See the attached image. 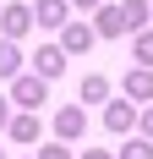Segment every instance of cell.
<instances>
[{"instance_id":"8","label":"cell","mask_w":153,"mask_h":159,"mask_svg":"<svg viewBox=\"0 0 153 159\" xmlns=\"http://www.w3.org/2000/svg\"><path fill=\"white\" fill-rule=\"evenodd\" d=\"M33 22L38 28H66L71 22V0H38L33 6Z\"/></svg>"},{"instance_id":"13","label":"cell","mask_w":153,"mask_h":159,"mask_svg":"<svg viewBox=\"0 0 153 159\" xmlns=\"http://www.w3.org/2000/svg\"><path fill=\"white\" fill-rule=\"evenodd\" d=\"M120 11H126V33H148V22H153L148 0H120Z\"/></svg>"},{"instance_id":"1","label":"cell","mask_w":153,"mask_h":159,"mask_svg":"<svg viewBox=\"0 0 153 159\" xmlns=\"http://www.w3.org/2000/svg\"><path fill=\"white\" fill-rule=\"evenodd\" d=\"M11 104H22V110H38V104H49V82L38 77V71H22V77L11 82Z\"/></svg>"},{"instance_id":"5","label":"cell","mask_w":153,"mask_h":159,"mask_svg":"<svg viewBox=\"0 0 153 159\" xmlns=\"http://www.w3.org/2000/svg\"><path fill=\"white\" fill-rule=\"evenodd\" d=\"M120 88H126L131 104H153V66H131V71L120 77Z\"/></svg>"},{"instance_id":"14","label":"cell","mask_w":153,"mask_h":159,"mask_svg":"<svg viewBox=\"0 0 153 159\" xmlns=\"http://www.w3.org/2000/svg\"><path fill=\"white\" fill-rule=\"evenodd\" d=\"M115 159H153V137H142V132H137V137H126V148H120Z\"/></svg>"},{"instance_id":"3","label":"cell","mask_w":153,"mask_h":159,"mask_svg":"<svg viewBox=\"0 0 153 159\" xmlns=\"http://www.w3.org/2000/svg\"><path fill=\"white\" fill-rule=\"evenodd\" d=\"M137 121H142V110H137V104H126V93L115 99V104H104V132H109V137H131Z\"/></svg>"},{"instance_id":"6","label":"cell","mask_w":153,"mask_h":159,"mask_svg":"<svg viewBox=\"0 0 153 159\" xmlns=\"http://www.w3.org/2000/svg\"><path fill=\"white\" fill-rule=\"evenodd\" d=\"M93 39H98L93 22H66V28H60V49H66V55H88Z\"/></svg>"},{"instance_id":"20","label":"cell","mask_w":153,"mask_h":159,"mask_svg":"<svg viewBox=\"0 0 153 159\" xmlns=\"http://www.w3.org/2000/svg\"><path fill=\"white\" fill-rule=\"evenodd\" d=\"M82 159H115V154H104V148H82Z\"/></svg>"},{"instance_id":"11","label":"cell","mask_w":153,"mask_h":159,"mask_svg":"<svg viewBox=\"0 0 153 159\" xmlns=\"http://www.w3.org/2000/svg\"><path fill=\"white\" fill-rule=\"evenodd\" d=\"M22 61H28V55H22V44H16V39H0V77H22Z\"/></svg>"},{"instance_id":"17","label":"cell","mask_w":153,"mask_h":159,"mask_svg":"<svg viewBox=\"0 0 153 159\" xmlns=\"http://www.w3.org/2000/svg\"><path fill=\"white\" fill-rule=\"evenodd\" d=\"M11 121H16V110H11V93H0V132H11Z\"/></svg>"},{"instance_id":"10","label":"cell","mask_w":153,"mask_h":159,"mask_svg":"<svg viewBox=\"0 0 153 159\" xmlns=\"http://www.w3.org/2000/svg\"><path fill=\"white\" fill-rule=\"evenodd\" d=\"M93 28H98V39H120V33H126V11H120V6H98Z\"/></svg>"},{"instance_id":"21","label":"cell","mask_w":153,"mask_h":159,"mask_svg":"<svg viewBox=\"0 0 153 159\" xmlns=\"http://www.w3.org/2000/svg\"><path fill=\"white\" fill-rule=\"evenodd\" d=\"M0 159H6V148H0Z\"/></svg>"},{"instance_id":"15","label":"cell","mask_w":153,"mask_h":159,"mask_svg":"<svg viewBox=\"0 0 153 159\" xmlns=\"http://www.w3.org/2000/svg\"><path fill=\"white\" fill-rule=\"evenodd\" d=\"M131 55H137V66H153V28L148 33H131Z\"/></svg>"},{"instance_id":"12","label":"cell","mask_w":153,"mask_h":159,"mask_svg":"<svg viewBox=\"0 0 153 159\" xmlns=\"http://www.w3.org/2000/svg\"><path fill=\"white\" fill-rule=\"evenodd\" d=\"M104 99H109V77L88 71V77H82V88H76V104H104Z\"/></svg>"},{"instance_id":"22","label":"cell","mask_w":153,"mask_h":159,"mask_svg":"<svg viewBox=\"0 0 153 159\" xmlns=\"http://www.w3.org/2000/svg\"><path fill=\"white\" fill-rule=\"evenodd\" d=\"M28 159H38V154H28Z\"/></svg>"},{"instance_id":"16","label":"cell","mask_w":153,"mask_h":159,"mask_svg":"<svg viewBox=\"0 0 153 159\" xmlns=\"http://www.w3.org/2000/svg\"><path fill=\"white\" fill-rule=\"evenodd\" d=\"M38 159H76V154H71L66 143H44V148H38Z\"/></svg>"},{"instance_id":"9","label":"cell","mask_w":153,"mask_h":159,"mask_svg":"<svg viewBox=\"0 0 153 159\" xmlns=\"http://www.w3.org/2000/svg\"><path fill=\"white\" fill-rule=\"evenodd\" d=\"M38 110H16V121H11V143H22V148H33L38 143Z\"/></svg>"},{"instance_id":"7","label":"cell","mask_w":153,"mask_h":159,"mask_svg":"<svg viewBox=\"0 0 153 159\" xmlns=\"http://www.w3.org/2000/svg\"><path fill=\"white\" fill-rule=\"evenodd\" d=\"M66 61H71V55H66L60 44H38V55H33V71H38L44 82H55V77L66 71Z\"/></svg>"},{"instance_id":"4","label":"cell","mask_w":153,"mask_h":159,"mask_svg":"<svg viewBox=\"0 0 153 159\" xmlns=\"http://www.w3.org/2000/svg\"><path fill=\"white\" fill-rule=\"evenodd\" d=\"M82 132H88V110L82 104H60L55 110V143H76Z\"/></svg>"},{"instance_id":"18","label":"cell","mask_w":153,"mask_h":159,"mask_svg":"<svg viewBox=\"0 0 153 159\" xmlns=\"http://www.w3.org/2000/svg\"><path fill=\"white\" fill-rule=\"evenodd\" d=\"M137 126H142V137H153V104H142V121H137Z\"/></svg>"},{"instance_id":"19","label":"cell","mask_w":153,"mask_h":159,"mask_svg":"<svg viewBox=\"0 0 153 159\" xmlns=\"http://www.w3.org/2000/svg\"><path fill=\"white\" fill-rule=\"evenodd\" d=\"M76 11H98V6H104V0H71Z\"/></svg>"},{"instance_id":"2","label":"cell","mask_w":153,"mask_h":159,"mask_svg":"<svg viewBox=\"0 0 153 159\" xmlns=\"http://www.w3.org/2000/svg\"><path fill=\"white\" fill-rule=\"evenodd\" d=\"M28 33H33V6L6 0L0 6V39H28Z\"/></svg>"}]
</instances>
